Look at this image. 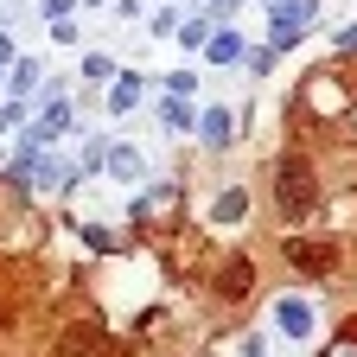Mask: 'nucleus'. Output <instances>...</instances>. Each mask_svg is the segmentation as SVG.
Listing matches in <instances>:
<instances>
[{
  "label": "nucleus",
  "mask_w": 357,
  "mask_h": 357,
  "mask_svg": "<svg viewBox=\"0 0 357 357\" xmlns=\"http://www.w3.org/2000/svg\"><path fill=\"white\" fill-rule=\"evenodd\" d=\"M243 217H249V185L217 192V204H211V223H243Z\"/></svg>",
  "instance_id": "nucleus-7"
},
{
  "label": "nucleus",
  "mask_w": 357,
  "mask_h": 357,
  "mask_svg": "<svg viewBox=\"0 0 357 357\" xmlns=\"http://www.w3.org/2000/svg\"><path fill=\"white\" fill-rule=\"evenodd\" d=\"M160 121H166L172 134H192V128H198V115H192L185 96H166V102H160Z\"/></svg>",
  "instance_id": "nucleus-10"
},
{
  "label": "nucleus",
  "mask_w": 357,
  "mask_h": 357,
  "mask_svg": "<svg viewBox=\"0 0 357 357\" xmlns=\"http://www.w3.org/2000/svg\"><path fill=\"white\" fill-rule=\"evenodd\" d=\"M89 7H102V0H89Z\"/></svg>",
  "instance_id": "nucleus-17"
},
{
  "label": "nucleus",
  "mask_w": 357,
  "mask_h": 357,
  "mask_svg": "<svg viewBox=\"0 0 357 357\" xmlns=\"http://www.w3.org/2000/svg\"><path fill=\"white\" fill-rule=\"evenodd\" d=\"M166 89H172V96H192L198 77H192V70H172V77H166Z\"/></svg>",
  "instance_id": "nucleus-15"
},
{
  "label": "nucleus",
  "mask_w": 357,
  "mask_h": 357,
  "mask_svg": "<svg viewBox=\"0 0 357 357\" xmlns=\"http://www.w3.org/2000/svg\"><path fill=\"white\" fill-rule=\"evenodd\" d=\"M109 172L115 178H141V153L134 147H109Z\"/></svg>",
  "instance_id": "nucleus-12"
},
{
  "label": "nucleus",
  "mask_w": 357,
  "mask_h": 357,
  "mask_svg": "<svg viewBox=\"0 0 357 357\" xmlns=\"http://www.w3.org/2000/svg\"><path fill=\"white\" fill-rule=\"evenodd\" d=\"M134 102H141V77L121 70V77H115V89H109V109H115V115H128Z\"/></svg>",
  "instance_id": "nucleus-11"
},
{
  "label": "nucleus",
  "mask_w": 357,
  "mask_h": 357,
  "mask_svg": "<svg viewBox=\"0 0 357 357\" xmlns=\"http://www.w3.org/2000/svg\"><path fill=\"white\" fill-rule=\"evenodd\" d=\"M243 58H249V70H255V77H268L281 52H275V45H255V52H243Z\"/></svg>",
  "instance_id": "nucleus-13"
},
{
  "label": "nucleus",
  "mask_w": 357,
  "mask_h": 357,
  "mask_svg": "<svg viewBox=\"0 0 357 357\" xmlns=\"http://www.w3.org/2000/svg\"><path fill=\"white\" fill-rule=\"evenodd\" d=\"M312 198H319V185H312V166H306L300 153H287V160L275 166V204H281V217H287V223L306 217Z\"/></svg>",
  "instance_id": "nucleus-1"
},
{
  "label": "nucleus",
  "mask_w": 357,
  "mask_h": 357,
  "mask_svg": "<svg viewBox=\"0 0 357 357\" xmlns=\"http://www.w3.org/2000/svg\"><path fill=\"white\" fill-rule=\"evenodd\" d=\"M230 128H236L230 109H204V115H198V141H204V147H230Z\"/></svg>",
  "instance_id": "nucleus-6"
},
{
  "label": "nucleus",
  "mask_w": 357,
  "mask_h": 357,
  "mask_svg": "<svg viewBox=\"0 0 357 357\" xmlns=\"http://www.w3.org/2000/svg\"><path fill=\"white\" fill-rule=\"evenodd\" d=\"M332 45H338L344 58H351V52H357V26H338V32H332Z\"/></svg>",
  "instance_id": "nucleus-16"
},
{
  "label": "nucleus",
  "mask_w": 357,
  "mask_h": 357,
  "mask_svg": "<svg viewBox=\"0 0 357 357\" xmlns=\"http://www.w3.org/2000/svg\"><path fill=\"white\" fill-rule=\"evenodd\" d=\"M83 77H89V83H109V77H115V64L96 52V58H83Z\"/></svg>",
  "instance_id": "nucleus-14"
},
{
  "label": "nucleus",
  "mask_w": 357,
  "mask_h": 357,
  "mask_svg": "<svg viewBox=\"0 0 357 357\" xmlns=\"http://www.w3.org/2000/svg\"><path fill=\"white\" fill-rule=\"evenodd\" d=\"M287 261L300 268V275H326V268H332V249H326V243H306V236H294V243H287Z\"/></svg>",
  "instance_id": "nucleus-3"
},
{
  "label": "nucleus",
  "mask_w": 357,
  "mask_h": 357,
  "mask_svg": "<svg viewBox=\"0 0 357 357\" xmlns=\"http://www.w3.org/2000/svg\"><path fill=\"white\" fill-rule=\"evenodd\" d=\"M243 52H249V45H243V32H230V26H217L211 45H204V58H211V64H243Z\"/></svg>",
  "instance_id": "nucleus-5"
},
{
  "label": "nucleus",
  "mask_w": 357,
  "mask_h": 357,
  "mask_svg": "<svg viewBox=\"0 0 357 357\" xmlns=\"http://www.w3.org/2000/svg\"><path fill=\"white\" fill-rule=\"evenodd\" d=\"M58 357H102V326H70L58 338Z\"/></svg>",
  "instance_id": "nucleus-4"
},
{
  "label": "nucleus",
  "mask_w": 357,
  "mask_h": 357,
  "mask_svg": "<svg viewBox=\"0 0 357 357\" xmlns=\"http://www.w3.org/2000/svg\"><path fill=\"white\" fill-rule=\"evenodd\" d=\"M211 32H217V13H198V20H185V26H178V45H185V52H204V45H211Z\"/></svg>",
  "instance_id": "nucleus-9"
},
{
  "label": "nucleus",
  "mask_w": 357,
  "mask_h": 357,
  "mask_svg": "<svg viewBox=\"0 0 357 357\" xmlns=\"http://www.w3.org/2000/svg\"><path fill=\"white\" fill-rule=\"evenodd\" d=\"M249 287H255V268L236 255V261H230V268L217 275V294H230V300H236V294H249Z\"/></svg>",
  "instance_id": "nucleus-8"
},
{
  "label": "nucleus",
  "mask_w": 357,
  "mask_h": 357,
  "mask_svg": "<svg viewBox=\"0 0 357 357\" xmlns=\"http://www.w3.org/2000/svg\"><path fill=\"white\" fill-rule=\"evenodd\" d=\"M275 326H281L287 338H312V306H306L300 294H287V300H275Z\"/></svg>",
  "instance_id": "nucleus-2"
}]
</instances>
